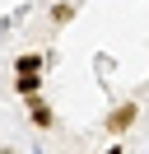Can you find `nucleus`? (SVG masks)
<instances>
[{
    "label": "nucleus",
    "mask_w": 149,
    "mask_h": 154,
    "mask_svg": "<svg viewBox=\"0 0 149 154\" xmlns=\"http://www.w3.org/2000/svg\"><path fill=\"white\" fill-rule=\"evenodd\" d=\"M33 122L42 126V131H47V126H51V107H47L42 98H33Z\"/></svg>",
    "instance_id": "obj_3"
},
{
    "label": "nucleus",
    "mask_w": 149,
    "mask_h": 154,
    "mask_svg": "<svg viewBox=\"0 0 149 154\" xmlns=\"http://www.w3.org/2000/svg\"><path fill=\"white\" fill-rule=\"evenodd\" d=\"M37 84H42L37 75H19V94H28V98H33V94H37Z\"/></svg>",
    "instance_id": "obj_4"
},
{
    "label": "nucleus",
    "mask_w": 149,
    "mask_h": 154,
    "mask_svg": "<svg viewBox=\"0 0 149 154\" xmlns=\"http://www.w3.org/2000/svg\"><path fill=\"white\" fill-rule=\"evenodd\" d=\"M37 70H42V56H37V51L19 56V75H37Z\"/></svg>",
    "instance_id": "obj_2"
},
{
    "label": "nucleus",
    "mask_w": 149,
    "mask_h": 154,
    "mask_svg": "<svg viewBox=\"0 0 149 154\" xmlns=\"http://www.w3.org/2000/svg\"><path fill=\"white\" fill-rule=\"evenodd\" d=\"M107 154H121V145H117V149H107Z\"/></svg>",
    "instance_id": "obj_6"
},
{
    "label": "nucleus",
    "mask_w": 149,
    "mask_h": 154,
    "mask_svg": "<svg viewBox=\"0 0 149 154\" xmlns=\"http://www.w3.org/2000/svg\"><path fill=\"white\" fill-rule=\"evenodd\" d=\"M51 19H56V23H70V19H74V5H56Z\"/></svg>",
    "instance_id": "obj_5"
},
{
    "label": "nucleus",
    "mask_w": 149,
    "mask_h": 154,
    "mask_svg": "<svg viewBox=\"0 0 149 154\" xmlns=\"http://www.w3.org/2000/svg\"><path fill=\"white\" fill-rule=\"evenodd\" d=\"M135 117H140V112H135V103H121L117 112L107 117V131H112V135H117V131H126V126L135 122Z\"/></svg>",
    "instance_id": "obj_1"
}]
</instances>
